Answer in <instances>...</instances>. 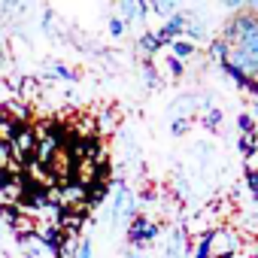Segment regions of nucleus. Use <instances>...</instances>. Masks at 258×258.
Here are the masks:
<instances>
[{"label":"nucleus","instance_id":"obj_11","mask_svg":"<svg viewBox=\"0 0 258 258\" xmlns=\"http://www.w3.org/2000/svg\"><path fill=\"white\" fill-rule=\"evenodd\" d=\"M228 52H231V46H228V43H225L222 37H216V40L210 43V55H213V58H216L219 64H222V61L228 58Z\"/></svg>","mask_w":258,"mask_h":258},{"label":"nucleus","instance_id":"obj_4","mask_svg":"<svg viewBox=\"0 0 258 258\" xmlns=\"http://www.w3.org/2000/svg\"><path fill=\"white\" fill-rule=\"evenodd\" d=\"M112 213L115 216H137V204H134V195L131 191H127L121 182H118V191L112 195Z\"/></svg>","mask_w":258,"mask_h":258},{"label":"nucleus","instance_id":"obj_3","mask_svg":"<svg viewBox=\"0 0 258 258\" xmlns=\"http://www.w3.org/2000/svg\"><path fill=\"white\" fill-rule=\"evenodd\" d=\"M185 28H188V16L185 13H176V16H170V19H164V25L155 31L158 34V40H161V46L167 49L173 40H182V34H185Z\"/></svg>","mask_w":258,"mask_h":258},{"label":"nucleus","instance_id":"obj_9","mask_svg":"<svg viewBox=\"0 0 258 258\" xmlns=\"http://www.w3.org/2000/svg\"><path fill=\"white\" fill-rule=\"evenodd\" d=\"M219 67H222V70H225V73H228V76H231V82H234V85H237V88H246V82H249V76H246V73H243V70H240V67H234V64H231V61H222V64H219Z\"/></svg>","mask_w":258,"mask_h":258},{"label":"nucleus","instance_id":"obj_2","mask_svg":"<svg viewBox=\"0 0 258 258\" xmlns=\"http://www.w3.org/2000/svg\"><path fill=\"white\" fill-rule=\"evenodd\" d=\"M158 234H161V225L152 222L146 213H137L127 225V243L131 246H149L152 240H158Z\"/></svg>","mask_w":258,"mask_h":258},{"label":"nucleus","instance_id":"obj_15","mask_svg":"<svg viewBox=\"0 0 258 258\" xmlns=\"http://www.w3.org/2000/svg\"><path fill=\"white\" fill-rule=\"evenodd\" d=\"M243 176H246V185H249V191H252V198H255V204H258V170H243Z\"/></svg>","mask_w":258,"mask_h":258},{"label":"nucleus","instance_id":"obj_1","mask_svg":"<svg viewBox=\"0 0 258 258\" xmlns=\"http://www.w3.org/2000/svg\"><path fill=\"white\" fill-rule=\"evenodd\" d=\"M210 246H213V258H237L240 252V234L231 225H219L210 231Z\"/></svg>","mask_w":258,"mask_h":258},{"label":"nucleus","instance_id":"obj_17","mask_svg":"<svg viewBox=\"0 0 258 258\" xmlns=\"http://www.w3.org/2000/svg\"><path fill=\"white\" fill-rule=\"evenodd\" d=\"M185 131H188V118H176V121L170 124V134H173V137H182Z\"/></svg>","mask_w":258,"mask_h":258},{"label":"nucleus","instance_id":"obj_6","mask_svg":"<svg viewBox=\"0 0 258 258\" xmlns=\"http://www.w3.org/2000/svg\"><path fill=\"white\" fill-rule=\"evenodd\" d=\"M167 55H173L176 61H182V64H185L188 58H195V55H198V46H195V43H188V40H173V43L167 46Z\"/></svg>","mask_w":258,"mask_h":258},{"label":"nucleus","instance_id":"obj_5","mask_svg":"<svg viewBox=\"0 0 258 258\" xmlns=\"http://www.w3.org/2000/svg\"><path fill=\"white\" fill-rule=\"evenodd\" d=\"M121 10V22H146L149 19V4H131V0H124L118 7Z\"/></svg>","mask_w":258,"mask_h":258},{"label":"nucleus","instance_id":"obj_12","mask_svg":"<svg viewBox=\"0 0 258 258\" xmlns=\"http://www.w3.org/2000/svg\"><path fill=\"white\" fill-rule=\"evenodd\" d=\"M164 73H167V76H173V79H179V76L185 73V64H182V61H176L173 55H164Z\"/></svg>","mask_w":258,"mask_h":258},{"label":"nucleus","instance_id":"obj_18","mask_svg":"<svg viewBox=\"0 0 258 258\" xmlns=\"http://www.w3.org/2000/svg\"><path fill=\"white\" fill-rule=\"evenodd\" d=\"M124 28H127V25H124L118 16H115V19H109V34H112V37H121V34H124Z\"/></svg>","mask_w":258,"mask_h":258},{"label":"nucleus","instance_id":"obj_16","mask_svg":"<svg viewBox=\"0 0 258 258\" xmlns=\"http://www.w3.org/2000/svg\"><path fill=\"white\" fill-rule=\"evenodd\" d=\"M73 258H91V240H79V243H76Z\"/></svg>","mask_w":258,"mask_h":258},{"label":"nucleus","instance_id":"obj_7","mask_svg":"<svg viewBox=\"0 0 258 258\" xmlns=\"http://www.w3.org/2000/svg\"><path fill=\"white\" fill-rule=\"evenodd\" d=\"M137 49H140L143 55H158V52H161L164 46H161V40H158V34H155V31H146V34L140 37Z\"/></svg>","mask_w":258,"mask_h":258},{"label":"nucleus","instance_id":"obj_10","mask_svg":"<svg viewBox=\"0 0 258 258\" xmlns=\"http://www.w3.org/2000/svg\"><path fill=\"white\" fill-rule=\"evenodd\" d=\"M191 258H213V246H210V234H201L195 240V249H191Z\"/></svg>","mask_w":258,"mask_h":258},{"label":"nucleus","instance_id":"obj_14","mask_svg":"<svg viewBox=\"0 0 258 258\" xmlns=\"http://www.w3.org/2000/svg\"><path fill=\"white\" fill-rule=\"evenodd\" d=\"M222 109H210L207 115H204V124H207V131H219V127H222Z\"/></svg>","mask_w":258,"mask_h":258},{"label":"nucleus","instance_id":"obj_13","mask_svg":"<svg viewBox=\"0 0 258 258\" xmlns=\"http://www.w3.org/2000/svg\"><path fill=\"white\" fill-rule=\"evenodd\" d=\"M149 13H158V16L170 19V16H176L179 10H176V4H173V0H161V4H152V7H149Z\"/></svg>","mask_w":258,"mask_h":258},{"label":"nucleus","instance_id":"obj_8","mask_svg":"<svg viewBox=\"0 0 258 258\" xmlns=\"http://www.w3.org/2000/svg\"><path fill=\"white\" fill-rule=\"evenodd\" d=\"M237 131H240V137H255L258 134V124H255L252 112H237Z\"/></svg>","mask_w":258,"mask_h":258},{"label":"nucleus","instance_id":"obj_20","mask_svg":"<svg viewBox=\"0 0 258 258\" xmlns=\"http://www.w3.org/2000/svg\"><path fill=\"white\" fill-rule=\"evenodd\" d=\"M0 243H4V228H0Z\"/></svg>","mask_w":258,"mask_h":258},{"label":"nucleus","instance_id":"obj_19","mask_svg":"<svg viewBox=\"0 0 258 258\" xmlns=\"http://www.w3.org/2000/svg\"><path fill=\"white\" fill-rule=\"evenodd\" d=\"M252 118H255V124H258V97H255V112H252Z\"/></svg>","mask_w":258,"mask_h":258}]
</instances>
